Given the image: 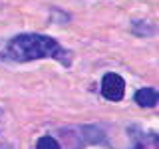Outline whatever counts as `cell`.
Instances as JSON below:
<instances>
[{
	"instance_id": "1",
	"label": "cell",
	"mask_w": 159,
	"mask_h": 149,
	"mask_svg": "<svg viewBox=\"0 0 159 149\" xmlns=\"http://www.w3.org/2000/svg\"><path fill=\"white\" fill-rule=\"evenodd\" d=\"M4 58L18 64L52 58L62 66H72V52L60 46L56 38L46 34H18L10 38L4 46Z\"/></svg>"
},
{
	"instance_id": "2",
	"label": "cell",
	"mask_w": 159,
	"mask_h": 149,
	"mask_svg": "<svg viewBox=\"0 0 159 149\" xmlns=\"http://www.w3.org/2000/svg\"><path fill=\"white\" fill-rule=\"evenodd\" d=\"M102 96L109 102H121L125 96V79L116 72H107L102 78Z\"/></svg>"
},
{
	"instance_id": "3",
	"label": "cell",
	"mask_w": 159,
	"mask_h": 149,
	"mask_svg": "<svg viewBox=\"0 0 159 149\" xmlns=\"http://www.w3.org/2000/svg\"><path fill=\"white\" fill-rule=\"evenodd\" d=\"M133 102L139 107H155L157 102H159V93H157L155 88H139L133 93Z\"/></svg>"
},
{
	"instance_id": "4",
	"label": "cell",
	"mask_w": 159,
	"mask_h": 149,
	"mask_svg": "<svg viewBox=\"0 0 159 149\" xmlns=\"http://www.w3.org/2000/svg\"><path fill=\"white\" fill-rule=\"evenodd\" d=\"M36 149H62V147L52 135H42L36 143Z\"/></svg>"
},
{
	"instance_id": "5",
	"label": "cell",
	"mask_w": 159,
	"mask_h": 149,
	"mask_svg": "<svg viewBox=\"0 0 159 149\" xmlns=\"http://www.w3.org/2000/svg\"><path fill=\"white\" fill-rule=\"evenodd\" d=\"M133 149H145V145H143V143L139 141V143H135V147H133Z\"/></svg>"
}]
</instances>
